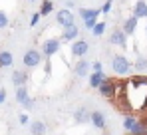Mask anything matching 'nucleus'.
I'll return each mask as SVG.
<instances>
[{
  "label": "nucleus",
  "instance_id": "1",
  "mask_svg": "<svg viewBox=\"0 0 147 135\" xmlns=\"http://www.w3.org/2000/svg\"><path fill=\"white\" fill-rule=\"evenodd\" d=\"M123 127L129 131V135H147V125L141 119L133 117V115H125L123 117Z\"/></svg>",
  "mask_w": 147,
  "mask_h": 135
},
{
  "label": "nucleus",
  "instance_id": "2",
  "mask_svg": "<svg viewBox=\"0 0 147 135\" xmlns=\"http://www.w3.org/2000/svg\"><path fill=\"white\" fill-rule=\"evenodd\" d=\"M111 70H113V74H117V76H127L131 70H133V64L121 56V54H115L113 58H111Z\"/></svg>",
  "mask_w": 147,
  "mask_h": 135
},
{
  "label": "nucleus",
  "instance_id": "3",
  "mask_svg": "<svg viewBox=\"0 0 147 135\" xmlns=\"http://www.w3.org/2000/svg\"><path fill=\"white\" fill-rule=\"evenodd\" d=\"M42 58H44V54L40 52V50H28L24 56H22V62H24L26 68H38L42 64Z\"/></svg>",
  "mask_w": 147,
  "mask_h": 135
},
{
  "label": "nucleus",
  "instance_id": "4",
  "mask_svg": "<svg viewBox=\"0 0 147 135\" xmlns=\"http://www.w3.org/2000/svg\"><path fill=\"white\" fill-rule=\"evenodd\" d=\"M60 48H62V40L60 38H48L44 44H42V54L52 60V56H56L58 52H60Z\"/></svg>",
  "mask_w": 147,
  "mask_h": 135
},
{
  "label": "nucleus",
  "instance_id": "5",
  "mask_svg": "<svg viewBox=\"0 0 147 135\" xmlns=\"http://www.w3.org/2000/svg\"><path fill=\"white\" fill-rule=\"evenodd\" d=\"M70 52H72L74 58H78V60H80V58H86V54L90 52V44H88V40H84V38L80 40V38H78L76 42H72Z\"/></svg>",
  "mask_w": 147,
  "mask_h": 135
},
{
  "label": "nucleus",
  "instance_id": "6",
  "mask_svg": "<svg viewBox=\"0 0 147 135\" xmlns=\"http://www.w3.org/2000/svg\"><path fill=\"white\" fill-rule=\"evenodd\" d=\"M98 91H99V95H103L105 99H113V97L119 93V91H117V84H115L113 80H105L98 88Z\"/></svg>",
  "mask_w": 147,
  "mask_h": 135
},
{
  "label": "nucleus",
  "instance_id": "7",
  "mask_svg": "<svg viewBox=\"0 0 147 135\" xmlns=\"http://www.w3.org/2000/svg\"><path fill=\"white\" fill-rule=\"evenodd\" d=\"M56 22L60 24L62 28H70V26H76V18H74L72 10H68V8H62V10L56 14Z\"/></svg>",
  "mask_w": 147,
  "mask_h": 135
},
{
  "label": "nucleus",
  "instance_id": "8",
  "mask_svg": "<svg viewBox=\"0 0 147 135\" xmlns=\"http://www.w3.org/2000/svg\"><path fill=\"white\" fill-rule=\"evenodd\" d=\"M90 70H92V62H88L86 58H80L74 66V74L78 78H90Z\"/></svg>",
  "mask_w": 147,
  "mask_h": 135
},
{
  "label": "nucleus",
  "instance_id": "9",
  "mask_svg": "<svg viewBox=\"0 0 147 135\" xmlns=\"http://www.w3.org/2000/svg\"><path fill=\"white\" fill-rule=\"evenodd\" d=\"M109 42L111 46H119V48H127V34L123 32L121 28H115L109 36Z\"/></svg>",
  "mask_w": 147,
  "mask_h": 135
},
{
  "label": "nucleus",
  "instance_id": "10",
  "mask_svg": "<svg viewBox=\"0 0 147 135\" xmlns=\"http://www.w3.org/2000/svg\"><path fill=\"white\" fill-rule=\"evenodd\" d=\"M74 121H76L78 125L90 123V121H92V111H90L88 107H78V109L74 111Z\"/></svg>",
  "mask_w": 147,
  "mask_h": 135
},
{
  "label": "nucleus",
  "instance_id": "11",
  "mask_svg": "<svg viewBox=\"0 0 147 135\" xmlns=\"http://www.w3.org/2000/svg\"><path fill=\"white\" fill-rule=\"evenodd\" d=\"M78 38H80V28H78V26L64 28V32H62V36H60L62 42H76Z\"/></svg>",
  "mask_w": 147,
  "mask_h": 135
},
{
  "label": "nucleus",
  "instance_id": "12",
  "mask_svg": "<svg viewBox=\"0 0 147 135\" xmlns=\"http://www.w3.org/2000/svg\"><path fill=\"white\" fill-rule=\"evenodd\" d=\"M137 20H141V18H147V2L145 0H135V4H133V12H131Z\"/></svg>",
  "mask_w": 147,
  "mask_h": 135
},
{
  "label": "nucleus",
  "instance_id": "13",
  "mask_svg": "<svg viewBox=\"0 0 147 135\" xmlns=\"http://www.w3.org/2000/svg\"><path fill=\"white\" fill-rule=\"evenodd\" d=\"M28 80H30V76L26 74L24 70H16L14 74H12V84L16 86V88H22L28 84Z\"/></svg>",
  "mask_w": 147,
  "mask_h": 135
},
{
  "label": "nucleus",
  "instance_id": "14",
  "mask_svg": "<svg viewBox=\"0 0 147 135\" xmlns=\"http://www.w3.org/2000/svg\"><path fill=\"white\" fill-rule=\"evenodd\" d=\"M105 80H107V78H105V74H103V72H92V74H90V78H88L90 88H94V90H98Z\"/></svg>",
  "mask_w": 147,
  "mask_h": 135
},
{
  "label": "nucleus",
  "instance_id": "15",
  "mask_svg": "<svg viewBox=\"0 0 147 135\" xmlns=\"http://www.w3.org/2000/svg\"><path fill=\"white\" fill-rule=\"evenodd\" d=\"M137 22H139V20H137V18L131 14L129 18H125V22H123L121 30L127 34V36H133V34H135V30H137Z\"/></svg>",
  "mask_w": 147,
  "mask_h": 135
},
{
  "label": "nucleus",
  "instance_id": "16",
  "mask_svg": "<svg viewBox=\"0 0 147 135\" xmlns=\"http://www.w3.org/2000/svg\"><path fill=\"white\" fill-rule=\"evenodd\" d=\"M99 14H101V8H80V16H82L84 22L92 20V18H98Z\"/></svg>",
  "mask_w": 147,
  "mask_h": 135
},
{
  "label": "nucleus",
  "instance_id": "17",
  "mask_svg": "<svg viewBox=\"0 0 147 135\" xmlns=\"http://www.w3.org/2000/svg\"><path fill=\"white\" fill-rule=\"evenodd\" d=\"M96 129H105V115L101 111H92V121H90Z\"/></svg>",
  "mask_w": 147,
  "mask_h": 135
},
{
  "label": "nucleus",
  "instance_id": "18",
  "mask_svg": "<svg viewBox=\"0 0 147 135\" xmlns=\"http://www.w3.org/2000/svg\"><path fill=\"white\" fill-rule=\"evenodd\" d=\"M14 64V56L8 50H0V68H10Z\"/></svg>",
  "mask_w": 147,
  "mask_h": 135
},
{
  "label": "nucleus",
  "instance_id": "19",
  "mask_svg": "<svg viewBox=\"0 0 147 135\" xmlns=\"http://www.w3.org/2000/svg\"><path fill=\"white\" fill-rule=\"evenodd\" d=\"M30 131H32V135H46L48 127H46L44 121H32L30 123Z\"/></svg>",
  "mask_w": 147,
  "mask_h": 135
},
{
  "label": "nucleus",
  "instance_id": "20",
  "mask_svg": "<svg viewBox=\"0 0 147 135\" xmlns=\"http://www.w3.org/2000/svg\"><path fill=\"white\" fill-rule=\"evenodd\" d=\"M16 101H18L20 105H26V103L30 101V93H28V90H26V86L16 88Z\"/></svg>",
  "mask_w": 147,
  "mask_h": 135
},
{
  "label": "nucleus",
  "instance_id": "21",
  "mask_svg": "<svg viewBox=\"0 0 147 135\" xmlns=\"http://www.w3.org/2000/svg\"><path fill=\"white\" fill-rule=\"evenodd\" d=\"M133 68H135L139 74H145V72H147V58H143V56H137V60L133 62Z\"/></svg>",
  "mask_w": 147,
  "mask_h": 135
},
{
  "label": "nucleus",
  "instance_id": "22",
  "mask_svg": "<svg viewBox=\"0 0 147 135\" xmlns=\"http://www.w3.org/2000/svg\"><path fill=\"white\" fill-rule=\"evenodd\" d=\"M50 12H54V2H52V0H42L40 14H42V16H50Z\"/></svg>",
  "mask_w": 147,
  "mask_h": 135
},
{
  "label": "nucleus",
  "instance_id": "23",
  "mask_svg": "<svg viewBox=\"0 0 147 135\" xmlns=\"http://www.w3.org/2000/svg\"><path fill=\"white\" fill-rule=\"evenodd\" d=\"M92 34H94L96 38H99V36H103V34H105V22H98L96 26H94Z\"/></svg>",
  "mask_w": 147,
  "mask_h": 135
},
{
  "label": "nucleus",
  "instance_id": "24",
  "mask_svg": "<svg viewBox=\"0 0 147 135\" xmlns=\"http://www.w3.org/2000/svg\"><path fill=\"white\" fill-rule=\"evenodd\" d=\"M8 22H10V20H8V14H6L4 10H0V30H4V28L8 26Z\"/></svg>",
  "mask_w": 147,
  "mask_h": 135
},
{
  "label": "nucleus",
  "instance_id": "25",
  "mask_svg": "<svg viewBox=\"0 0 147 135\" xmlns=\"http://www.w3.org/2000/svg\"><path fill=\"white\" fill-rule=\"evenodd\" d=\"M40 18H42L40 10H38V12H34V14H32V18H30V26H32V28H34V26H38V22H40Z\"/></svg>",
  "mask_w": 147,
  "mask_h": 135
},
{
  "label": "nucleus",
  "instance_id": "26",
  "mask_svg": "<svg viewBox=\"0 0 147 135\" xmlns=\"http://www.w3.org/2000/svg\"><path fill=\"white\" fill-rule=\"evenodd\" d=\"M111 2H113V0H107V2L101 6V14H109V12H111Z\"/></svg>",
  "mask_w": 147,
  "mask_h": 135
},
{
  "label": "nucleus",
  "instance_id": "27",
  "mask_svg": "<svg viewBox=\"0 0 147 135\" xmlns=\"http://www.w3.org/2000/svg\"><path fill=\"white\" fill-rule=\"evenodd\" d=\"M92 72H103V64L101 62H92Z\"/></svg>",
  "mask_w": 147,
  "mask_h": 135
},
{
  "label": "nucleus",
  "instance_id": "28",
  "mask_svg": "<svg viewBox=\"0 0 147 135\" xmlns=\"http://www.w3.org/2000/svg\"><path fill=\"white\" fill-rule=\"evenodd\" d=\"M18 121H20L22 125H28V123H30V117H28V113H20V117H18Z\"/></svg>",
  "mask_w": 147,
  "mask_h": 135
},
{
  "label": "nucleus",
  "instance_id": "29",
  "mask_svg": "<svg viewBox=\"0 0 147 135\" xmlns=\"http://www.w3.org/2000/svg\"><path fill=\"white\" fill-rule=\"evenodd\" d=\"M96 24H98V18H92V20H86L84 26H86V28H90V30H94V26H96Z\"/></svg>",
  "mask_w": 147,
  "mask_h": 135
},
{
  "label": "nucleus",
  "instance_id": "30",
  "mask_svg": "<svg viewBox=\"0 0 147 135\" xmlns=\"http://www.w3.org/2000/svg\"><path fill=\"white\" fill-rule=\"evenodd\" d=\"M44 72H46V76L52 74V62H50L48 58H46V66H44Z\"/></svg>",
  "mask_w": 147,
  "mask_h": 135
},
{
  "label": "nucleus",
  "instance_id": "31",
  "mask_svg": "<svg viewBox=\"0 0 147 135\" xmlns=\"http://www.w3.org/2000/svg\"><path fill=\"white\" fill-rule=\"evenodd\" d=\"M141 111H147V91H145V97L141 101Z\"/></svg>",
  "mask_w": 147,
  "mask_h": 135
},
{
  "label": "nucleus",
  "instance_id": "32",
  "mask_svg": "<svg viewBox=\"0 0 147 135\" xmlns=\"http://www.w3.org/2000/svg\"><path fill=\"white\" fill-rule=\"evenodd\" d=\"M6 101V90H0V103Z\"/></svg>",
  "mask_w": 147,
  "mask_h": 135
},
{
  "label": "nucleus",
  "instance_id": "33",
  "mask_svg": "<svg viewBox=\"0 0 147 135\" xmlns=\"http://www.w3.org/2000/svg\"><path fill=\"white\" fill-rule=\"evenodd\" d=\"M24 107H26V109H32V107H34V99H32V97H30V101H28V103H26Z\"/></svg>",
  "mask_w": 147,
  "mask_h": 135
},
{
  "label": "nucleus",
  "instance_id": "34",
  "mask_svg": "<svg viewBox=\"0 0 147 135\" xmlns=\"http://www.w3.org/2000/svg\"><path fill=\"white\" fill-rule=\"evenodd\" d=\"M66 8H68V10L74 8V0H68V2H66Z\"/></svg>",
  "mask_w": 147,
  "mask_h": 135
},
{
  "label": "nucleus",
  "instance_id": "35",
  "mask_svg": "<svg viewBox=\"0 0 147 135\" xmlns=\"http://www.w3.org/2000/svg\"><path fill=\"white\" fill-rule=\"evenodd\" d=\"M145 34H147V24H145Z\"/></svg>",
  "mask_w": 147,
  "mask_h": 135
},
{
  "label": "nucleus",
  "instance_id": "36",
  "mask_svg": "<svg viewBox=\"0 0 147 135\" xmlns=\"http://www.w3.org/2000/svg\"><path fill=\"white\" fill-rule=\"evenodd\" d=\"M28 2H36V0H28Z\"/></svg>",
  "mask_w": 147,
  "mask_h": 135
},
{
  "label": "nucleus",
  "instance_id": "37",
  "mask_svg": "<svg viewBox=\"0 0 147 135\" xmlns=\"http://www.w3.org/2000/svg\"><path fill=\"white\" fill-rule=\"evenodd\" d=\"M105 135H109V133H105Z\"/></svg>",
  "mask_w": 147,
  "mask_h": 135
}]
</instances>
